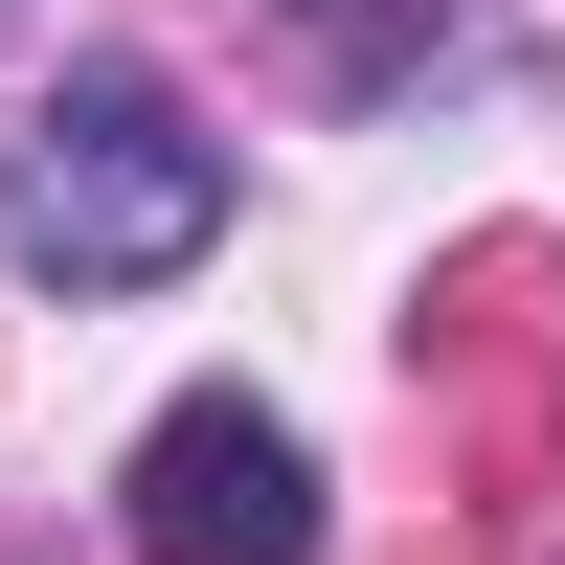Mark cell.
<instances>
[{"mask_svg": "<svg viewBox=\"0 0 565 565\" xmlns=\"http://www.w3.org/2000/svg\"><path fill=\"white\" fill-rule=\"evenodd\" d=\"M0 249H23L45 295H159V271L226 249V136L181 114L159 68H68L23 114V159H0Z\"/></svg>", "mask_w": 565, "mask_h": 565, "instance_id": "6da1fadb", "label": "cell"}, {"mask_svg": "<svg viewBox=\"0 0 565 565\" xmlns=\"http://www.w3.org/2000/svg\"><path fill=\"white\" fill-rule=\"evenodd\" d=\"M114 498H136V565H317V452L249 385H181Z\"/></svg>", "mask_w": 565, "mask_h": 565, "instance_id": "7a4b0ae2", "label": "cell"}]
</instances>
